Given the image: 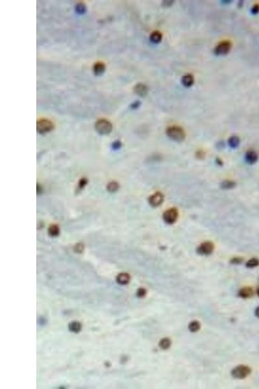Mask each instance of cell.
Here are the masks:
<instances>
[{
  "mask_svg": "<svg viewBox=\"0 0 259 389\" xmlns=\"http://www.w3.org/2000/svg\"><path fill=\"white\" fill-rule=\"evenodd\" d=\"M93 70L94 74L95 75L97 76L101 75L104 74V71H105V70H106L105 64L101 62H98L94 64Z\"/></svg>",
  "mask_w": 259,
  "mask_h": 389,
  "instance_id": "30bf717a",
  "label": "cell"
},
{
  "mask_svg": "<svg viewBox=\"0 0 259 389\" xmlns=\"http://www.w3.org/2000/svg\"><path fill=\"white\" fill-rule=\"evenodd\" d=\"M242 259L240 258H233L232 260H231V263H235V264L236 263H237V264L240 263H242Z\"/></svg>",
  "mask_w": 259,
  "mask_h": 389,
  "instance_id": "f546056e",
  "label": "cell"
},
{
  "mask_svg": "<svg viewBox=\"0 0 259 389\" xmlns=\"http://www.w3.org/2000/svg\"><path fill=\"white\" fill-rule=\"evenodd\" d=\"M251 12L253 15H257L258 13H259V5H254L251 9Z\"/></svg>",
  "mask_w": 259,
  "mask_h": 389,
  "instance_id": "484cf974",
  "label": "cell"
},
{
  "mask_svg": "<svg viewBox=\"0 0 259 389\" xmlns=\"http://www.w3.org/2000/svg\"><path fill=\"white\" fill-rule=\"evenodd\" d=\"M146 293H147L146 290L143 289V288H140V289H139L137 291V296L139 297V298H142V297L146 295Z\"/></svg>",
  "mask_w": 259,
  "mask_h": 389,
  "instance_id": "d4e9b609",
  "label": "cell"
},
{
  "mask_svg": "<svg viewBox=\"0 0 259 389\" xmlns=\"http://www.w3.org/2000/svg\"><path fill=\"white\" fill-rule=\"evenodd\" d=\"M236 186L235 182L231 180H225L221 184V187L224 190L233 189Z\"/></svg>",
  "mask_w": 259,
  "mask_h": 389,
  "instance_id": "ffe728a7",
  "label": "cell"
},
{
  "mask_svg": "<svg viewBox=\"0 0 259 389\" xmlns=\"http://www.w3.org/2000/svg\"><path fill=\"white\" fill-rule=\"evenodd\" d=\"M240 140L238 136H233L229 138L228 140V144L230 146L231 148L235 149L238 147V145H240Z\"/></svg>",
  "mask_w": 259,
  "mask_h": 389,
  "instance_id": "2e32d148",
  "label": "cell"
},
{
  "mask_svg": "<svg viewBox=\"0 0 259 389\" xmlns=\"http://www.w3.org/2000/svg\"><path fill=\"white\" fill-rule=\"evenodd\" d=\"M245 159H246V161L248 163L253 164L257 161L258 155L253 150H249V151L246 153V156H245Z\"/></svg>",
  "mask_w": 259,
  "mask_h": 389,
  "instance_id": "8fae6325",
  "label": "cell"
},
{
  "mask_svg": "<svg viewBox=\"0 0 259 389\" xmlns=\"http://www.w3.org/2000/svg\"><path fill=\"white\" fill-rule=\"evenodd\" d=\"M119 189V185L117 182H112L110 183H109L108 186H107V190L108 191L111 192V193H113V192H115Z\"/></svg>",
  "mask_w": 259,
  "mask_h": 389,
  "instance_id": "cb8c5ba5",
  "label": "cell"
},
{
  "mask_svg": "<svg viewBox=\"0 0 259 389\" xmlns=\"http://www.w3.org/2000/svg\"><path fill=\"white\" fill-rule=\"evenodd\" d=\"M257 295H258V296H259V288H258V289H257Z\"/></svg>",
  "mask_w": 259,
  "mask_h": 389,
  "instance_id": "d6a6232c",
  "label": "cell"
},
{
  "mask_svg": "<svg viewBox=\"0 0 259 389\" xmlns=\"http://www.w3.org/2000/svg\"><path fill=\"white\" fill-rule=\"evenodd\" d=\"M82 326L80 322H73L69 324L70 331L73 333H78L80 331Z\"/></svg>",
  "mask_w": 259,
  "mask_h": 389,
  "instance_id": "d6986e66",
  "label": "cell"
},
{
  "mask_svg": "<svg viewBox=\"0 0 259 389\" xmlns=\"http://www.w3.org/2000/svg\"><path fill=\"white\" fill-rule=\"evenodd\" d=\"M214 245L211 241L204 242L199 245L197 249V252L203 255H208L212 253L214 250Z\"/></svg>",
  "mask_w": 259,
  "mask_h": 389,
  "instance_id": "52a82bcc",
  "label": "cell"
},
{
  "mask_svg": "<svg viewBox=\"0 0 259 389\" xmlns=\"http://www.w3.org/2000/svg\"><path fill=\"white\" fill-rule=\"evenodd\" d=\"M231 48H232V44L230 41H222L215 48V53L216 55H225L229 53Z\"/></svg>",
  "mask_w": 259,
  "mask_h": 389,
  "instance_id": "5b68a950",
  "label": "cell"
},
{
  "mask_svg": "<svg viewBox=\"0 0 259 389\" xmlns=\"http://www.w3.org/2000/svg\"><path fill=\"white\" fill-rule=\"evenodd\" d=\"M171 345V341L169 338H163L160 341L159 346L162 350H167L169 349Z\"/></svg>",
  "mask_w": 259,
  "mask_h": 389,
  "instance_id": "ac0fdd59",
  "label": "cell"
},
{
  "mask_svg": "<svg viewBox=\"0 0 259 389\" xmlns=\"http://www.w3.org/2000/svg\"><path fill=\"white\" fill-rule=\"evenodd\" d=\"M166 134L170 139L176 142H181L186 138L184 130L179 126H170L166 130Z\"/></svg>",
  "mask_w": 259,
  "mask_h": 389,
  "instance_id": "6da1fadb",
  "label": "cell"
},
{
  "mask_svg": "<svg viewBox=\"0 0 259 389\" xmlns=\"http://www.w3.org/2000/svg\"><path fill=\"white\" fill-rule=\"evenodd\" d=\"M48 232H49V234L51 236L56 237L59 234L60 230H59V228L57 226L52 225L49 227Z\"/></svg>",
  "mask_w": 259,
  "mask_h": 389,
  "instance_id": "603a6c76",
  "label": "cell"
},
{
  "mask_svg": "<svg viewBox=\"0 0 259 389\" xmlns=\"http://www.w3.org/2000/svg\"><path fill=\"white\" fill-rule=\"evenodd\" d=\"M95 129L99 134L106 135L110 133L112 130V123L104 119L98 120L95 123Z\"/></svg>",
  "mask_w": 259,
  "mask_h": 389,
  "instance_id": "3957f363",
  "label": "cell"
},
{
  "mask_svg": "<svg viewBox=\"0 0 259 389\" xmlns=\"http://www.w3.org/2000/svg\"><path fill=\"white\" fill-rule=\"evenodd\" d=\"M255 316L257 318H259V306L256 308V309L255 311Z\"/></svg>",
  "mask_w": 259,
  "mask_h": 389,
  "instance_id": "1f68e13d",
  "label": "cell"
},
{
  "mask_svg": "<svg viewBox=\"0 0 259 389\" xmlns=\"http://www.w3.org/2000/svg\"><path fill=\"white\" fill-rule=\"evenodd\" d=\"M130 277L127 273H121L117 277V282L121 285H126L128 283Z\"/></svg>",
  "mask_w": 259,
  "mask_h": 389,
  "instance_id": "9a60e30c",
  "label": "cell"
},
{
  "mask_svg": "<svg viewBox=\"0 0 259 389\" xmlns=\"http://www.w3.org/2000/svg\"><path fill=\"white\" fill-rule=\"evenodd\" d=\"M164 200V196L160 193V192H157V193L153 194L151 197L149 198V204H151L152 207H157L163 203Z\"/></svg>",
  "mask_w": 259,
  "mask_h": 389,
  "instance_id": "ba28073f",
  "label": "cell"
},
{
  "mask_svg": "<svg viewBox=\"0 0 259 389\" xmlns=\"http://www.w3.org/2000/svg\"><path fill=\"white\" fill-rule=\"evenodd\" d=\"M163 38V35L161 32L159 31H155L152 32L151 35H150V40L154 44H159Z\"/></svg>",
  "mask_w": 259,
  "mask_h": 389,
  "instance_id": "5bb4252c",
  "label": "cell"
},
{
  "mask_svg": "<svg viewBox=\"0 0 259 389\" xmlns=\"http://www.w3.org/2000/svg\"><path fill=\"white\" fill-rule=\"evenodd\" d=\"M75 11L79 15H83L86 11V7L84 3H78L75 6Z\"/></svg>",
  "mask_w": 259,
  "mask_h": 389,
  "instance_id": "7402d4cb",
  "label": "cell"
},
{
  "mask_svg": "<svg viewBox=\"0 0 259 389\" xmlns=\"http://www.w3.org/2000/svg\"><path fill=\"white\" fill-rule=\"evenodd\" d=\"M134 92L140 97H145L148 94V88L147 85L143 83L137 84L134 88Z\"/></svg>",
  "mask_w": 259,
  "mask_h": 389,
  "instance_id": "9c48e42d",
  "label": "cell"
},
{
  "mask_svg": "<svg viewBox=\"0 0 259 389\" xmlns=\"http://www.w3.org/2000/svg\"><path fill=\"white\" fill-rule=\"evenodd\" d=\"M121 147V143L120 142V141H115V142H113V148L119 149Z\"/></svg>",
  "mask_w": 259,
  "mask_h": 389,
  "instance_id": "4dcf8cb0",
  "label": "cell"
},
{
  "mask_svg": "<svg viewBox=\"0 0 259 389\" xmlns=\"http://www.w3.org/2000/svg\"><path fill=\"white\" fill-rule=\"evenodd\" d=\"M194 82V76L191 74L185 75L181 78V83L185 87H190L192 86Z\"/></svg>",
  "mask_w": 259,
  "mask_h": 389,
  "instance_id": "4fadbf2b",
  "label": "cell"
},
{
  "mask_svg": "<svg viewBox=\"0 0 259 389\" xmlns=\"http://www.w3.org/2000/svg\"><path fill=\"white\" fill-rule=\"evenodd\" d=\"M253 290L251 287H244L238 292V296L242 298H250L253 295Z\"/></svg>",
  "mask_w": 259,
  "mask_h": 389,
  "instance_id": "7c38bea8",
  "label": "cell"
},
{
  "mask_svg": "<svg viewBox=\"0 0 259 389\" xmlns=\"http://www.w3.org/2000/svg\"><path fill=\"white\" fill-rule=\"evenodd\" d=\"M201 325L200 323H199L197 320H194V321H192L191 322H190L189 324V330L190 332H196L198 331L199 329H200Z\"/></svg>",
  "mask_w": 259,
  "mask_h": 389,
  "instance_id": "e0dca14e",
  "label": "cell"
},
{
  "mask_svg": "<svg viewBox=\"0 0 259 389\" xmlns=\"http://www.w3.org/2000/svg\"><path fill=\"white\" fill-rule=\"evenodd\" d=\"M259 265V260L257 258H251L246 263V266L248 268H255Z\"/></svg>",
  "mask_w": 259,
  "mask_h": 389,
  "instance_id": "44dd1931",
  "label": "cell"
},
{
  "mask_svg": "<svg viewBox=\"0 0 259 389\" xmlns=\"http://www.w3.org/2000/svg\"><path fill=\"white\" fill-rule=\"evenodd\" d=\"M251 372V369L248 366L239 365L231 371V375L235 378L242 379L247 377Z\"/></svg>",
  "mask_w": 259,
  "mask_h": 389,
  "instance_id": "7a4b0ae2",
  "label": "cell"
},
{
  "mask_svg": "<svg viewBox=\"0 0 259 389\" xmlns=\"http://www.w3.org/2000/svg\"><path fill=\"white\" fill-rule=\"evenodd\" d=\"M178 218V212L176 208H172L167 209L163 213V219L168 225H172L176 222Z\"/></svg>",
  "mask_w": 259,
  "mask_h": 389,
  "instance_id": "8992f818",
  "label": "cell"
},
{
  "mask_svg": "<svg viewBox=\"0 0 259 389\" xmlns=\"http://www.w3.org/2000/svg\"><path fill=\"white\" fill-rule=\"evenodd\" d=\"M86 184H87V180H86L85 178H83V179L80 181L79 184V190L83 189Z\"/></svg>",
  "mask_w": 259,
  "mask_h": 389,
  "instance_id": "4316f807",
  "label": "cell"
},
{
  "mask_svg": "<svg viewBox=\"0 0 259 389\" xmlns=\"http://www.w3.org/2000/svg\"><path fill=\"white\" fill-rule=\"evenodd\" d=\"M53 123L46 119H41L36 123V130L40 134H45L53 130Z\"/></svg>",
  "mask_w": 259,
  "mask_h": 389,
  "instance_id": "277c9868",
  "label": "cell"
},
{
  "mask_svg": "<svg viewBox=\"0 0 259 389\" xmlns=\"http://www.w3.org/2000/svg\"><path fill=\"white\" fill-rule=\"evenodd\" d=\"M173 3H174V1H163L162 2L163 6L165 7H169Z\"/></svg>",
  "mask_w": 259,
  "mask_h": 389,
  "instance_id": "f1b7e54d",
  "label": "cell"
},
{
  "mask_svg": "<svg viewBox=\"0 0 259 389\" xmlns=\"http://www.w3.org/2000/svg\"><path fill=\"white\" fill-rule=\"evenodd\" d=\"M140 105H141V103L139 101H136L134 102L132 104H131L130 107H131V108H132V109L134 110V109L138 108L140 107Z\"/></svg>",
  "mask_w": 259,
  "mask_h": 389,
  "instance_id": "83f0119b",
  "label": "cell"
}]
</instances>
